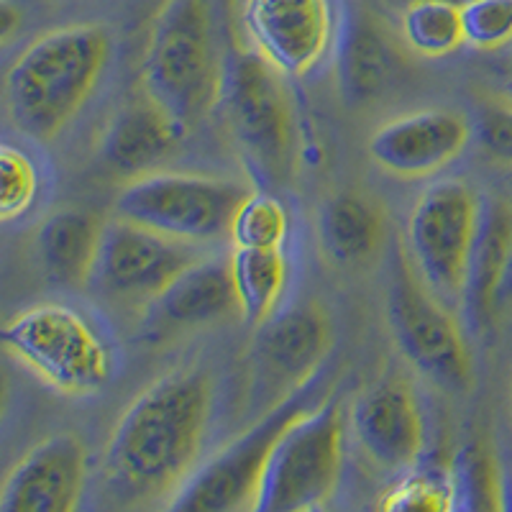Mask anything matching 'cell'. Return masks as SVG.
Returning a JSON list of instances; mask_svg holds the SVG:
<instances>
[{"instance_id":"cell-1","label":"cell","mask_w":512,"mask_h":512,"mask_svg":"<svg viewBox=\"0 0 512 512\" xmlns=\"http://www.w3.org/2000/svg\"><path fill=\"white\" fill-rule=\"evenodd\" d=\"M213 384L198 369L159 377L128 402L103 451V477L123 502L175 497L198 472Z\"/></svg>"},{"instance_id":"cell-2","label":"cell","mask_w":512,"mask_h":512,"mask_svg":"<svg viewBox=\"0 0 512 512\" xmlns=\"http://www.w3.org/2000/svg\"><path fill=\"white\" fill-rule=\"evenodd\" d=\"M103 24H70L36 36L6 72V111L34 141H52L85 108L111 62Z\"/></svg>"},{"instance_id":"cell-3","label":"cell","mask_w":512,"mask_h":512,"mask_svg":"<svg viewBox=\"0 0 512 512\" xmlns=\"http://www.w3.org/2000/svg\"><path fill=\"white\" fill-rule=\"evenodd\" d=\"M226 64L218 52L205 0H167L154 18L141 59V90L182 131L221 105Z\"/></svg>"},{"instance_id":"cell-4","label":"cell","mask_w":512,"mask_h":512,"mask_svg":"<svg viewBox=\"0 0 512 512\" xmlns=\"http://www.w3.org/2000/svg\"><path fill=\"white\" fill-rule=\"evenodd\" d=\"M3 346L62 395H98L116 372L113 349L103 333L64 303H36L8 320Z\"/></svg>"},{"instance_id":"cell-5","label":"cell","mask_w":512,"mask_h":512,"mask_svg":"<svg viewBox=\"0 0 512 512\" xmlns=\"http://www.w3.org/2000/svg\"><path fill=\"white\" fill-rule=\"evenodd\" d=\"M344 405L323 402L303 410L274 443L256 489L254 512L318 510L341 482L346 459Z\"/></svg>"},{"instance_id":"cell-6","label":"cell","mask_w":512,"mask_h":512,"mask_svg":"<svg viewBox=\"0 0 512 512\" xmlns=\"http://www.w3.org/2000/svg\"><path fill=\"white\" fill-rule=\"evenodd\" d=\"M249 187L198 172H146L116 198V216L185 244L228 236Z\"/></svg>"},{"instance_id":"cell-7","label":"cell","mask_w":512,"mask_h":512,"mask_svg":"<svg viewBox=\"0 0 512 512\" xmlns=\"http://www.w3.org/2000/svg\"><path fill=\"white\" fill-rule=\"evenodd\" d=\"M221 105L254 175L285 180L295 159V111L285 72L259 52L241 54L226 67Z\"/></svg>"},{"instance_id":"cell-8","label":"cell","mask_w":512,"mask_h":512,"mask_svg":"<svg viewBox=\"0 0 512 512\" xmlns=\"http://www.w3.org/2000/svg\"><path fill=\"white\" fill-rule=\"evenodd\" d=\"M387 318L397 349L415 369L448 390L472 384V351L464 331L431 287L420 280L405 251L397 249L387 282Z\"/></svg>"},{"instance_id":"cell-9","label":"cell","mask_w":512,"mask_h":512,"mask_svg":"<svg viewBox=\"0 0 512 512\" xmlns=\"http://www.w3.org/2000/svg\"><path fill=\"white\" fill-rule=\"evenodd\" d=\"M482 198L469 182L441 180L423 190L408 216L410 262L446 305L464 303L466 269Z\"/></svg>"},{"instance_id":"cell-10","label":"cell","mask_w":512,"mask_h":512,"mask_svg":"<svg viewBox=\"0 0 512 512\" xmlns=\"http://www.w3.org/2000/svg\"><path fill=\"white\" fill-rule=\"evenodd\" d=\"M310 390H313V382L282 400L280 405H274L272 413L262 415V420L251 425L249 431L233 438L223 451L205 461L198 472L187 479L185 487L167 502V507L205 512L254 510L256 489L262 482L264 466L277 438L303 410L318 405Z\"/></svg>"},{"instance_id":"cell-11","label":"cell","mask_w":512,"mask_h":512,"mask_svg":"<svg viewBox=\"0 0 512 512\" xmlns=\"http://www.w3.org/2000/svg\"><path fill=\"white\" fill-rule=\"evenodd\" d=\"M254 52L287 77H308L341 39L336 0H244Z\"/></svg>"},{"instance_id":"cell-12","label":"cell","mask_w":512,"mask_h":512,"mask_svg":"<svg viewBox=\"0 0 512 512\" xmlns=\"http://www.w3.org/2000/svg\"><path fill=\"white\" fill-rule=\"evenodd\" d=\"M331 351V320L315 303L274 313L254 341V390L262 400L292 397L313 382Z\"/></svg>"},{"instance_id":"cell-13","label":"cell","mask_w":512,"mask_h":512,"mask_svg":"<svg viewBox=\"0 0 512 512\" xmlns=\"http://www.w3.org/2000/svg\"><path fill=\"white\" fill-rule=\"evenodd\" d=\"M195 259L200 256L192 251V244L116 216L103 228L93 282L121 300L152 303Z\"/></svg>"},{"instance_id":"cell-14","label":"cell","mask_w":512,"mask_h":512,"mask_svg":"<svg viewBox=\"0 0 512 512\" xmlns=\"http://www.w3.org/2000/svg\"><path fill=\"white\" fill-rule=\"evenodd\" d=\"M469 118L451 108H428L384 121L369 136L367 152L384 172L397 177H433L466 152Z\"/></svg>"},{"instance_id":"cell-15","label":"cell","mask_w":512,"mask_h":512,"mask_svg":"<svg viewBox=\"0 0 512 512\" xmlns=\"http://www.w3.org/2000/svg\"><path fill=\"white\" fill-rule=\"evenodd\" d=\"M349 425L369 459L387 472H408L425 451V418L408 379L382 377L367 387L351 405Z\"/></svg>"},{"instance_id":"cell-16","label":"cell","mask_w":512,"mask_h":512,"mask_svg":"<svg viewBox=\"0 0 512 512\" xmlns=\"http://www.w3.org/2000/svg\"><path fill=\"white\" fill-rule=\"evenodd\" d=\"M88 479V448L75 433H54L16 461L0 487V512H72Z\"/></svg>"},{"instance_id":"cell-17","label":"cell","mask_w":512,"mask_h":512,"mask_svg":"<svg viewBox=\"0 0 512 512\" xmlns=\"http://www.w3.org/2000/svg\"><path fill=\"white\" fill-rule=\"evenodd\" d=\"M185 136L167 113L141 90L113 113L100 136V159L118 175H146Z\"/></svg>"},{"instance_id":"cell-18","label":"cell","mask_w":512,"mask_h":512,"mask_svg":"<svg viewBox=\"0 0 512 512\" xmlns=\"http://www.w3.org/2000/svg\"><path fill=\"white\" fill-rule=\"evenodd\" d=\"M239 308L231 267L221 259H195L152 300L159 326L195 328Z\"/></svg>"},{"instance_id":"cell-19","label":"cell","mask_w":512,"mask_h":512,"mask_svg":"<svg viewBox=\"0 0 512 512\" xmlns=\"http://www.w3.org/2000/svg\"><path fill=\"white\" fill-rule=\"evenodd\" d=\"M103 228L105 223H100L90 210H54L52 216L44 218L36 233V249L44 272L54 282L67 287L93 282Z\"/></svg>"},{"instance_id":"cell-20","label":"cell","mask_w":512,"mask_h":512,"mask_svg":"<svg viewBox=\"0 0 512 512\" xmlns=\"http://www.w3.org/2000/svg\"><path fill=\"white\" fill-rule=\"evenodd\" d=\"M512 246V205L500 198H482L477 239L466 269L464 308L477 331L495 318L492 300L500 272Z\"/></svg>"},{"instance_id":"cell-21","label":"cell","mask_w":512,"mask_h":512,"mask_svg":"<svg viewBox=\"0 0 512 512\" xmlns=\"http://www.w3.org/2000/svg\"><path fill=\"white\" fill-rule=\"evenodd\" d=\"M233 292L241 315L251 326H262L277 313L285 295L290 262L285 249H246L233 246L228 256Z\"/></svg>"},{"instance_id":"cell-22","label":"cell","mask_w":512,"mask_h":512,"mask_svg":"<svg viewBox=\"0 0 512 512\" xmlns=\"http://www.w3.org/2000/svg\"><path fill=\"white\" fill-rule=\"evenodd\" d=\"M320 233L328 254L341 264H361L377 251L382 241V216L377 205L354 192L333 195L323 205Z\"/></svg>"},{"instance_id":"cell-23","label":"cell","mask_w":512,"mask_h":512,"mask_svg":"<svg viewBox=\"0 0 512 512\" xmlns=\"http://www.w3.org/2000/svg\"><path fill=\"white\" fill-rule=\"evenodd\" d=\"M341 85L346 98L372 100L387 85L392 72L390 49L384 44L382 34L372 24V18H354L341 31Z\"/></svg>"},{"instance_id":"cell-24","label":"cell","mask_w":512,"mask_h":512,"mask_svg":"<svg viewBox=\"0 0 512 512\" xmlns=\"http://www.w3.org/2000/svg\"><path fill=\"white\" fill-rule=\"evenodd\" d=\"M402 36L415 54L441 59L466 44L461 3L454 0H410L402 11Z\"/></svg>"},{"instance_id":"cell-25","label":"cell","mask_w":512,"mask_h":512,"mask_svg":"<svg viewBox=\"0 0 512 512\" xmlns=\"http://www.w3.org/2000/svg\"><path fill=\"white\" fill-rule=\"evenodd\" d=\"M448 474L454 487V510H500L502 469L482 443L461 446Z\"/></svg>"},{"instance_id":"cell-26","label":"cell","mask_w":512,"mask_h":512,"mask_svg":"<svg viewBox=\"0 0 512 512\" xmlns=\"http://www.w3.org/2000/svg\"><path fill=\"white\" fill-rule=\"evenodd\" d=\"M290 236V216L272 192L251 190L233 213L228 239L246 249H285Z\"/></svg>"},{"instance_id":"cell-27","label":"cell","mask_w":512,"mask_h":512,"mask_svg":"<svg viewBox=\"0 0 512 512\" xmlns=\"http://www.w3.org/2000/svg\"><path fill=\"white\" fill-rule=\"evenodd\" d=\"M0 180H3V198H0L3 223L24 218L39 200L41 180L36 162L21 146L6 144L0 149Z\"/></svg>"},{"instance_id":"cell-28","label":"cell","mask_w":512,"mask_h":512,"mask_svg":"<svg viewBox=\"0 0 512 512\" xmlns=\"http://www.w3.org/2000/svg\"><path fill=\"white\" fill-rule=\"evenodd\" d=\"M382 510H454V487L448 472H423L418 466L384 492Z\"/></svg>"},{"instance_id":"cell-29","label":"cell","mask_w":512,"mask_h":512,"mask_svg":"<svg viewBox=\"0 0 512 512\" xmlns=\"http://www.w3.org/2000/svg\"><path fill=\"white\" fill-rule=\"evenodd\" d=\"M466 44L495 52L512 41V0H466L461 3Z\"/></svg>"},{"instance_id":"cell-30","label":"cell","mask_w":512,"mask_h":512,"mask_svg":"<svg viewBox=\"0 0 512 512\" xmlns=\"http://www.w3.org/2000/svg\"><path fill=\"white\" fill-rule=\"evenodd\" d=\"M479 144L489 157L512 164V105H489L479 116Z\"/></svg>"},{"instance_id":"cell-31","label":"cell","mask_w":512,"mask_h":512,"mask_svg":"<svg viewBox=\"0 0 512 512\" xmlns=\"http://www.w3.org/2000/svg\"><path fill=\"white\" fill-rule=\"evenodd\" d=\"M492 310H495V315H512V246L500 272V280H497Z\"/></svg>"},{"instance_id":"cell-32","label":"cell","mask_w":512,"mask_h":512,"mask_svg":"<svg viewBox=\"0 0 512 512\" xmlns=\"http://www.w3.org/2000/svg\"><path fill=\"white\" fill-rule=\"evenodd\" d=\"M16 29H21V8H16L11 0H3V8H0V31H3V39L11 41Z\"/></svg>"},{"instance_id":"cell-33","label":"cell","mask_w":512,"mask_h":512,"mask_svg":"<svg viewBox=\"0 0 512 512\" xmlns=\"http://www.w3.org/2000/svg\"><path fill=\"white\" fill-rule=\"evenodd\" d=\"M500 510H512V469H505V472H502Z\"/></svg>"},{"instance_id":"cell-34","label":"cell","mask_w":512,"mask_h":512,"mask_svg":"<svg viewBox=\"0 0 512 512\" xmlns=\"http://www.w3.org/2000/svg\"><path fill=\"white\" fill-rule=\"evenodd\" d=\"M510 192H512V172H510Z\"/></svg>"},{"instance_id":"cell-35","label":"cell","mask_w":512,"mask_h":512,"mask_svg":"<svg viewBox=\"0 0 512 512\" xmlns=\"http://www.w3.org/2000/svg\"><path fill=\"white\" fill-rule=\"evenodd\" d=\"M454 3H466V0H454Z\"/></svg>"},{"instance_id":"cell-36","label":"cell","mask_w":512,"mask_h":512,"mask_svg":"<svg viewBox=\"0 0 512 512\" xmlns=\"http://www.w3.org/2000/svg\"><path fill=\"white\" fill-rule=\"evenodd\" d=\"M510 402H512V390H510Z\"/></svg>"}]
</instances>
